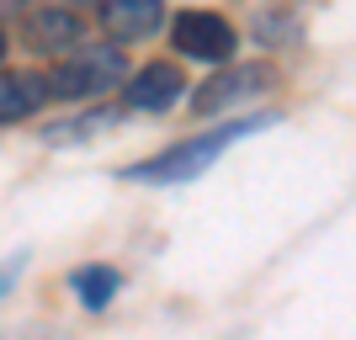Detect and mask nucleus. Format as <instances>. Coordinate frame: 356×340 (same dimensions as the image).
Segmentation results:
<instances>
[{
	"label": "nucleus",
	"instance_id": "obj_1",
	"mask_svg": "<svg viewBox=\"0 0 356 340\" xmlns=\"http://www.w3.org/2000/svg\"><path fill=\"white\" fill-rule=\"evenodd\" d=\"M277 112H255V118H234V122H218V128H202V133L181 138V144L160 149V154H149V160H134L128 170H118L122 181H134V186H186V181H197L202 170H213V165L229 154L234 144H245V138L266 133V128H277Z\"/></svg>",
	"mask_w": 356,
	"mask_h": 340
},
{
	"label": "nucleus",
	"instance_id": "obj_2",
	"mask_svg": "<svg viewBox=\"0 0 356 340\" xmlns=\"http://www.w3.org/2000/svg\"><path fill=\"white\" fill-rule=\"evenodd\" d=\"M43 80H48V96H70V102L106 96L112 86L128 80V48L122 43H74V54Z\"/></svg>",
	"mask_w": 356,
	"mask_h": 340
},
{
	"label": "nucleus",
	"instance_id": "obj_3",
	"mask_svg": "<svg viewBox=\"0 0 356 340\" xmlns=\"http://www.w3.org/2000/svg\"><path fill=\"white\" fill-rule=\"evenodd\" d=\"M282 86V70L266 59L255 64H229V70H218L208 80V86L192 90V112L197 118H213V112H223V106H239V102H255V96H266V90Z\"/></svg>",
	"mask_w": 356,
	"mask_h": 340
},
{
	"label": "nucleus",
	"instance_id": "obj_4",
	"mask_svg": "<svg viewBox=\"0 0 356 340\" xmlns=\"http://www.w3.org/2000/svg\"><path fill=\"white\" fill-rule=\"evenodd\" d=\"M170 43L181 59L197 64H229L239 48V32L223 22L218 11H176L170 16Z\"/></svg>",
	"mask_w": 356,
	"mask_h": 340
},
{
	"label": "nucleus",
	"instance_id": "obj_5",
	"mask_svg": "<svg viewBox=\"0 0 356 340\" xmlns=\"http://www.w3.org/2000/svg\"><path fill=\"white\" fill-rule=\"evenodd\" d=\"M181 96H186V74L165 59L144 64L122 80V112H170Z\"/></svg>",
	"mask_w": 356,
	"mask_h": 340
},
{
	"label": "nucleus",
	"instance_id": "obj_6",
	"mask_svg": "<svg viewBox=\"0 0 356 340\" xmlns=\"http://www.w3.org/2000/svg\"><path fill=\"white\" fill-rule=\"evenodd\" d=\"M22 38H27L32 54H64V48L86 43V22L70 11V6H38V11H22Z\"/></svg>",
	"mask_w": 356,
	"mask_h": 340
},
{
	"label": "nucleus",
	"instance_id": "obj_7",
	"mask_svg": "<svg viewBox=\"0 0 356 340\" xmlns=\"http://www.w3.org/2000/svg\"><path fill=\"white\" fill-rule=\"evenodd\" d=\"M96 6H102V32L122 48L160 32L165 22V0H96Z\"/></svg>",
	"mask_w": 356,
	"mask_h": 340
},
{
	"label": "nucleus",
	"instance_id": "obj_8",
	"mask_svg": "<svg viewBox=\"0 0 356 340\" xmlns=\"http://www.w3.org/2000/svg\"><path fill=\"white\" fill-rule=\"evenodd\" d=\"M43 102H48V80L43 74H0V122L38 118Z\"/></svg>",
	"mask_w": 356,
	"mask_h": 340
},
{
	"label": "nucleus",
	"instance_id": "obj_9",
	"mask_svg": "<svg viewBox=\"0 0 356 340\" xmlns=\"http://www.w3.org/2000/svg\"><path fill=\"white\" fill-rule=\"evenodd\" d=\"M122 122V106H96V112H80V118H64L54 128H43V144L54 149H70V144H86V138H102L106 128Z\"/></svg>",
	"mask_w": 356,
	"mask_h": 340
},
{
	"label": "nucleus",
	"instance_id": "obj_10",
	"mask_svg": "<svg viewBox=\"0 0 356 340\" xmlns=\"http://www.w3.org/2000/svg\"><path fill=\"white\" fill-rule=\"evenodd\" d=\"M70 287H74V298H80V309L102 314L106 303L122 293V271L118 266H80V271H70Z\"/></svg>",
	"mask_w": 356,
	"mask_h": 340
},
{
	"label": "nucleus",
	"instance_id": "obj_11",
	"mask_svg": "<svg viewBox=\"0 0 356 340\" xmlns=\"http://www.w3.org/2000/svg\"><path fill=\"white\" fill-rule=\"evenodd\" d=\"M255 27V38H261V43H271V48H287V43H298V16H293V6H282V11H261L250 22Z\"/></svg>",
	"mask_w": 356,
	"mask_h": 340
},
{
	"label": "nucleus",
	"instance_id": "obj_12",
	"mask_svg": "<svg viewBox=\"0 0 356 340\" xmlns=\"http://www.w3.org/2000/svg\"><path fill=\"white\" fill-rule=\"evenodd\" d=\"M22 271H27V250H16L11 261L0 266V298H6V293H11V287H16V277H22Z\"/></svg>",
	"mask_w": 356,
	"mask_h": 340
},
{
	"label": "nucleus",
	"instance_id": "obj_13",
	"mask_svg": "<svg viewBox=\"0 0 356 340\" xmlns=\"http://www.w3.org/2000/svg\"><path fill=\"white\" fill-rule=\"evenodd\" d=\"M0 64H6V27H0Z\"/></svg>",
	"mask_w": 356,
	"mask_h": 340
},
{
	"label": "nucleus",
	"instance_id": "obj_14",
	"mask_svg": "<svg viewBox=\"0 0 356 340\" xmlns=\"http://www.w3.org/2000/svg\"><path fill=\"white\" fill-rule=\"evenodd\" d=\"M0 340H11V335H0Z\"/></svg>",
	"mask_w": 356,
	"mask_h": 340
}]
</instances>
